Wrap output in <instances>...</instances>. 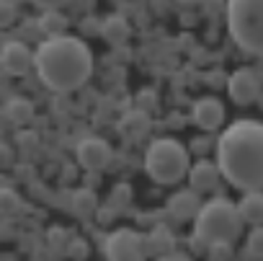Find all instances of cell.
Segmentation results:
<instances>
[{
    "label": "cell",
    "instance_id": "cell-25",
    "mask_svg": "<svg viewBox=\"0 0 263 261\" xmlns=\"http://www.w3.org/2000/svg\"><path fill=\"white\" fill-rule=\"evenodd\" d=\"M178 3H183V6H191V3H204V0H178Z\"/></svg>",
    "mask_w": 263,
    "mask_h": 261
},
{
    "label": "cell",
    "instance_id": "cell-16",
    "mask_svg": "<svg viewBox=\"0 0 263 261\" xmlns=\"http://www.w3.org/2000/svg\"><path fill=\"white\" fill-rule=\"evenodd\" d=\"M39 29L44 37H62L67 31V19L60 11H44V16L39 19Z\"/></svg>",
    "mask_w": 263,
    "mask_h": 261
},
{
    "label": "cell",
    "instance_id": "cell-24",
    "mask_svg": "<svg viewBox=\"0 0 263 261\" xmlns=\"http://www.w3.org/2000/svg\"><path fill=\"white\" fill-rule=\"evenodd\" d=\"M222 78H227V75H224V73H209V75H206V83H209V85H224V88H227V80H222Z\"/></svg>",
    "mask_w": 263,
    "mask_h": 261
},
{
    "label": "cell",
    "instance_id": "cell-12",
    "mask_svg": "<svg viewBox=\"0 0 263 261\" xmlns=\"http://www.w3.org/2000/svg\"><path fill=\"white\" fill-rule=\"evenodd\" d=\"M201 199H199V192L194 189H183V192H176L171 199H168V212L171 217L176 220H194L201 210Z\"/></svg>",
    "mask_w": 263,
    "mask_h": 261
},
{
    "label": "cell",
    "instance_id": "cell-23",
    "mask_svg": "<svg viewBox=\"0 0 263 261\" xmlns=\"http://www.w3.org/2000/svg\"><path fill=\"white\" fill-rule=\"evenodd\" d=\"M155 261H194V258H191V256H186V253L171 251V253H163V256H158Z\"/></svg>",
    "mask_w": 263,
    "mask_h": 261
},
{
    "label": "cell",
    "instance_id": "cell-15",
    "mask_svg": "<svg viewBox=\"0 0 263 261\" xmlns=\"http://www.w3.org/2000/svg\"><path fill=\"white\" fill-rule=\"evenodd\" d=\"M6 119L13 121V124H26L34 119V103L24 96H13L8 103H6Z\"/></svg>",
    "mask_w": 263,
    "mask_h": 261
},
{
    "label": "cell",
    "instance_id": "cell-19",
    "mask_svg": "<svg viewBox=\"0 0 263 261\" xmlns=\"http://www.w3.org/2000/svg\"><path fill=\"white\" fill-rule=\"evenodd\" d=\"M206 256H209V261H230L232 258V243H212Z\"/></svg>",
    "mask_w": 263,
    "mask_h": 261
},
{
    "label": "cell",
    "instance_id": "cell-11",
    "mask_svg": "<svg viewBox=\"0 0 263 261\" xmlns=\"http://www.w3.org/2000/svg\"><path fill=\"white\" fill-rule=\"evenodd\" d=\"M186 179H189V186H191L194 192H199V194H209V192H214V189L219 186L222 171H219L217 163L199 158V161L189 168V176H186Z\"/></svg>",
    "mask_w": 263,
    "mask_h": 261
},
{
    "label": "cell",
    "instance_id": "cell-2",
    "mask_svg": "<svg viewBox=\"0 0 263 261\" xmlns=\"http://www.w3.org/2000/svg\"><path fill=\"white\" fill-rule=\"evenodd\" d=\"M34 55L39 80L54 93H72L83 88L93 73V55L78 37H47Z\"/></svg>",
    "mask_w": 263,
    "mask_h": 261
},
{
    "label": "cell",
    "instance_id": "cell-18",
    "mask_svg": "<svg viewBox=\"0 0 263 261\" xmlns=\"http://www.w3.org/2000/svg\"><path fill=\"white\" fill-rule=\"evenodd\" d=\"M245 248H248V253H250V256L263 258V225H255V228L248 233Z\"/></svg>",
    "mask_w": 263,
    "mask_h": 261
},
{
    "label": "cell",
    "instance_id": "cell-14",
    "mask_svg": "<svg viewBox=\"0 0 263 261\" xmlns=\"http://www.w3.org/2000/svg\"><path fill=\"white\" fill-rule=\"evenodd\" d=\"M129 21L124 19V16H108L103 24H101V37L108 42V44H114V47H121L126 39H129Z\"/></svg>",
    "mask_w": 263,
    "mask_h": 261
},
{
    "label": "cell",
    "instance_id": "cell-20",
    "mask_svg": "<svg viewBox=\"0 0 263 261\" xmlns=\"http://www.w3.org/2000/svg\"><path fill=\"white\" fill-rule=\"evenodd\" d=\"M75 202H78V204H75V212L85 215V212L93 210V202H96V199H93L90 192H78V194H75Z\"/></svg>",
    "mask_w": 263,
    "mask_h": 261
},
{
    "label": "cell",
    "instance_id": "cell-22",
    "mask_svg": "<svg viewBox=\"0 0 263 261\" xmlns=\"http://www.w3.org/2000/svg\"><path fill=\"white\" fill-rule=\"evenodd\" d=\"M70 256H75V258H83V256H85V240H80V238L70 240Z\"/></svg>",
    "mask_w": 263,
    "mask_h": 261
},
{
    "label": "cell",
    "instance_id": "cell-8",
    "mask_svg": "<svg viewBox=\"0 0 263 261\" xmlns=\"http://www.w3.org/2000/svg\"><path fill=\"white\" fill-rule=\"evenodd\" d=\"M75 158H78V163H80L85 171H103V168L111 163L114 150H111V145H108L103 137L90 135V137H83V140L78 143Z\"/></svg>",
    "mask_w": 263,
    "mask_h": 261
},
{
    "label": "cell",
    "instance_id": "cell-3",
    "mask_svg": "<svg viewBox=\"0 0 263 261\" xmlns=\"http://www.w3.org/2000/svg\"><path fill=\"white\" fill-rule=\"evenodd\" d=\"M224 16L237 49L263 60V0H227Z\"/></svg>",
    "mask_w": 263,
    "mask_h": 261
},
{
    "label": "cell",
    "instance_id": "cell-9",
    "mask_svg": "<svg viewBox=\"0 0 263 261\" xmlns=\"http://www.w3.org/2000/svg\"><path fill=\"white\" fill-rule=\"evenodd\" d=\"M191 121L204 129V132H214L224 124V103L214 96H204L191 106Z\"/></svg>",
    "mask_w": 263,
    "mask_h": 261
},
{
    "label": "cell",
    "instance_id": "cell-6",
    "mask_svg": "<svg viewBox=\"0 0 263 261\" xmlns=\"http://www.w3.org/2000/svg\"><path fill=\"white\" fill-rule=\"evenodd\" d=\"M106 261H147L145 235L119 228L106 238Z\"/></svg>",
    "mask_w": 263,
    "mask_h": 261
},
{
    "label": "cell",
    "instance_id": "cell-17",
    "mask_svg": "<svg viewBox=\"0 0 263 261\" xmlns=\"http://www.w3.org/2000/svg\"><path fill=\"white\" fill-rule=\"evenodd\" d=\"M145 246H147V256H163V253H171L168 251V246H171V233L168 230H163V228H158V230H153L150 235H145Z\"/></svg>",
    "mask_w": 263,
    "mask_h": 261
},
{
    "label": "cell",
    "instance_id": "cell-7",
    "mask_svg": "<svg viewBox=\"0 0 263 261\" xmlns=\"http://www.w3.org/2000/svg\"><path fill=\"white\" fill-rule=\"evenodd\" d=\"M227 93L237 106H248L263 93V75L253 67H237L227 75Z\"/></svg>",
    "mask_w": 263,
    "mask_h": 261
},
{
    "label": "cell",
    "instance_id": "cell-10",
    "mask_svg": "<svg viewBox=\"0 0 263 261\" xmlns=\"http://www.w3.org/2000/svg\"><path fill=\"white\" fill-rule=\"evenodd\" d=\"M31 49L24 42H3V52H0V65H3L6 75H26L34 67Z\"/></svg>",
    "mask_w": 263,
    "mask_h": 261
},
{
    "label": "cell",
    "instance_id": "cell-21",
    "mask_svg": "<svg viewBox=\"0 0 263 261\" xmlns=\"http://www.w3.org/2000/svg\"><path fill=\"white\" fill-rule=\"evenodd\" d=\"M72 0H31V6H36L39 11H60L65 6H70Z\"/></svg>",
    "mask_w": 263,
    "mask_h": 261
},
{
    "label": "cell",
    "instance_id": "cell-4",
    "mask_svg": "<svg viewBox=\"0 0 263 261\" xmlns=\"http://www.w3.org/2000/svg\"><path fill=\"white\" fill-rule=\"evenodd\" d=\"M194 220H196L194 233L199 238H204L209 246L212 243H235L245 225L240 207L232 204L227 197H214V199L204 202Z\"/></svg>",
    "mask_w": 263,
    "mask_h": 261
},
{
    "label": "cell",
    "instance_id": "cell-13",
    "mask_svg": "<svg viewBox=\"0 0 263 261\" xmlns=\"http://www.w3.org/2000/svg\"><path fill=\"white\" fill-rule=\"evenodd\" d=\"M237 207H240L242 220L250 228L263 225V192H242V199L237 202Z\"/></svg>",
    "mask_w": 263,
    "mask_h": 261
},
{
    "label": "cell",
    "instance_id": "cell-1",
    "mask_svg": "<svg viewBox=\"0 0 263 261\" xmlns=\"http://www.w3.org/2000/svg\"><path fill=\"white\" fill-rule=\"evenodd\" d=\"M217 166L222 179L240 192H263V121L237 119L219 135Z\"/></svg>",
    "mask_w": 263,
    "mask_h": 261
},
{
    "label": "cell",
    "instance_id": "cell-5",
    "mask_svg": "<svg viewBox=\"0 0 263 261\" xmlns=\"http://www.w3.org/2000/svg\"><path fill=\"white\" fill-rule=\"evenodd\" d=\"M189 168H191L189 150L176 137L153 140L145 150V171L153 181L163 186L178 184L183 176H189Z\"/></svg>",
    "mask_w": 263,
    "mask_h": 261
}]
</instances>
